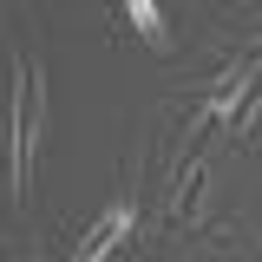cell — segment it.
I'll use <instances>...</instances> for the list:
<instances>
[{
    "mask_svg": "<svg viewBox=\"0 0 262 262\" xmlns=\"http://www.w3.org/2000/svg\"><path fill=\"white\" fill-rule=\"evenodd\" d=\"M7 196L27 203L33 190V158H39V125H46V66L13 59V118H7Z\"/></svg>",
    "mask_w": 262,
    "mask_h": 262,
    "instance_id": "obj_1",
    "label": "cell"
},
{
    "mask_svg": "<svg viewBox=\"0 0 262 262\" xmlns=\"http://www.w3.org/2000/svg\"><path fill=\"white\" fill-rule=\"evenodd\" d=\"M131 223H138V203H131V196H118V203H112V210L85 229V243H79V256H72V262H112V249H118V243H131Z\"/></svg>",
    "mask_w": 262,
    "mask_h": 262,
    "instance_id": "obj_2",
    "label": "cell"
},
{
    "mask_svg": "<svg viewBox=\"0 0 262 262\" xmlns=\"http://www.w3.org/2000/svg\"><path fill=\"white\" fill-rule=\"evenodd\" d=\"M125 20H131V33H138L151 53H170V27H164V13L151 0H125Z\"/></svg>",
    "mask_w": 262,
    "mask_h": 262,
    "instance_id": "obj_3",
    "label": "cell"
},
{
    "mask_svg": "<svg viewBox=\"0 0 262 262\" xmlns=\"http://www.w3.org/2000/svg\"><path fill=\"white\" fill-rule=\"evenodd\" d=\"M256 125H262V85H256V98L243 105V118L229 125V138H249V131H256Z\"/></svg>",
    "mask_w": 262,
    "mask_h": 262,
    "instance_id": "obj_4",
    "label": "cell"
}]
</instances>
